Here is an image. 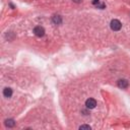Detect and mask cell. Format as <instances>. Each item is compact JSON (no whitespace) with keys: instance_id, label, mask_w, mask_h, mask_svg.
<instances>
[{"instance_id":"10","label":"cell","mask_w":130,"mask_h":130,"mask_svg":"<svg viewBox=\"0 0 130 130\" xmlns=\"http://www.w3.org/2000/svg\"><path fill=\"white\" fill-rule=\"evenodd\" d=\"M73 1L76 2V3H79V2H81V1H82V0H73Z\"/></svg>"},{"instance_id":"6","label":"cell","mask_w":130,"mask_h":130,"mask_svg":"<svg viewBox=\"0 0 130 130\" xmlns=\"http://www.w3.org/2000/svg\"><path fill=\"white\" fill-rule=\"evenodd\" d=\"M52 20H53V23L55 24H61V23H62V18L60 15H54Z\"/></svg>"},{"instance_id":"1","label":"cell","mask_w":130,"mask_h":130,"mask_svg":"<svg viewBox=\"0 0 130 130\" xmlns=\"http://www.w3.org/2000/svg\"><path fill=\"white\" fill-rule=\"evenodd\" d=\"M110 27L112 29V31L118 32V31L121 30V28H122V24H121L120 20H118V19H112L111 24H110Z\"/></svg>"},{"instance_id":"9","label":"cell","mask_w":130,"mask_h":130,"mask_svg":"<svg viewBox=\"0 0 130 130\" xmlns=\"http://www.w3.org/2000/svg\"><path fill=\"white\" fill-rule=\"evenodd\" d=\"M99 1H100V0H94V1H93V4L97 5V4H99Z\"/></svg>"},{"instance_id":"3","label":"cell","mask_w":130,"mask_h":130,"mask_svg":"<svg viewBox=\"0 0 130 130\" xmlns=\"http://www.w3.org/2000/svg\"><path fill=\"white\" fill-rule=\"evenodd\" d=\"M85 106H86L88 109H94V108H96V106H97L96 100H94V99H88L85 101Z\"/></svg>"},{"instance_id":"8","label":"cell","mask_w":130,"mask_h":130,"mask_svg":"<svg viewBox=\"0 0 130 130\" xmlns=\"http://www.w3.org/2000/svg\"><path fill=\"white\" fill-rule=\"evenodd\" d=\"M79 129H80V130H83V129L90 130V129H92V127H90L89 125H81V126H79Z\"/></svg>"},{"instance_id":"7","label":"cell","mask_w":130,"mask_h":130,"mask_svg":"<svg viewBox=\"0 0 130 130\" xmlns=\"http://www.w3.org/2000/svg\"><path fill=\"white\" fill-rule=\"evenodd\" d=\"M14 125H15V121L13 119H7V120H5V126L6 127L11 128V127H13Z\"/></svg>"},{"instance_id":"5","label":"cell","mask_w":130,"mask_h":130,"mask_svg":"<svg viewBox=\"0 0 130 130\" xmlns=\"http://www.w3.org/2000/svg\"><path fill=\"white\" fill-rule=\"evenodd\" d=\"M3 96L5 98H10L12 96V89L10 88H5L3 89Z\"/></svg>"},{"instance_id":"4","label":"cell","mask_w":130,"mask_h":130,"mask_svg":"<svg viewBox=\"0 0 130 130\" xmlns=\"http://www.w3.org/2000/svg\"><path fill=\"white\" fill-rule=\"evenodd\" d=\"M128 85H129V83H128V81L126 79H120V80H118V86H119L120 89H127Z\"/></svg>"},{"instance_id":"2","label":"cell","mask_w":130,"mask_h":130,"mask_svg":"<svg viewBox=\"0 0 130 130\" xmlns=\"http://www.w3.org/2000/svg\"><path fill=\"white\" fill-rule=\"evenodd\" d=\"M34 34L36 35L37 37L41 38V37H43L45 35V30H44V28H43V27L38 25V27H36V28L34 29Z\"/></svg>"}]
</instances>
